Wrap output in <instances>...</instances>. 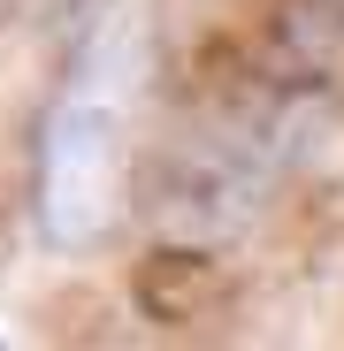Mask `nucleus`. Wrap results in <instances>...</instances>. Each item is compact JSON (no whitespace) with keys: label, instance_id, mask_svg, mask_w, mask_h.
Wrapping results in <instances>:
<instances>
[{"label":"nucleus","instance_id":"nucleus-1","mask_svg":"<svg viewBox=\"0 0 344 351\" xmlns=\"http://www.w3.org/2000/svg\"><path fill=\"white\" fill-rule=\"evenodd\" d=\"M130 107H138V16L115 8L69 53V77L38 123V237L54 252L100 245L123 214L130 176Z\"/></svg>","mask_w":344,"mask_h":351}]
</instances>
